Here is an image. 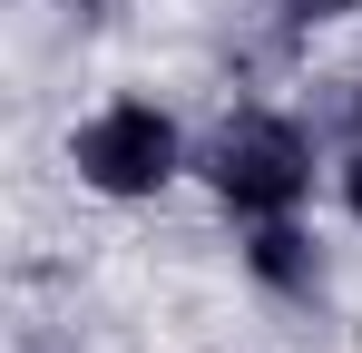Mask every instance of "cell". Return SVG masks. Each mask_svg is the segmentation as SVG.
<instances>
[{"label": "cell", "mask_w": 362, "mask_h": 353, "mask_svg": "<svg viewBox=\"0 0 362 353\" xmlns=\"http://www.w3.org/2000/svg\"><path fill=\"white\" fill-rule=\"evenodd\" d=\"M206 176H216V196H226L235 226H274V216H294L303 196H313V138L284 108H245V118L216 128Z\"/></svg>", "instance_id": "1"}, {"label": "cell", "mask_w": 362, "mask_h": 353, "mask_svg": "<svg viewBox=\"0 0 362 353\" xmlns=\"http://www.w3.org/2000/svg\"><path fill=\"white\" fill-rule=\"evenodd\" d=\"M69 167H78V186L137 206V196H157V186L186 167V138H177V118L157 108V99H108V108L69 138Z\"/></svg>", "instance_id": "2"}, {"label": "cell", "mask_w": 362, "mask_h": 353, "mask_svg": "<svg viewBox=\"0 0 362 353\" xmlns=\"http://www.w3.org/2000/svg\"><path fill=\"white\" fill-rule=\"evenodd\" d=\"M245 265H255V285H264V294H284V304H313V294H323V255H313V235H303L294 216L255 226Z\"/></svg>", "instance_id": "3"}, {"label": "cell", "mask_w": 362, "mask_h": 353, "mask_svg": "<svg viewBox=\"0 0 362 353\" xmlns=\"http://www.w3.org/2000/svg\"><path fill=\"white\" fill-rule=\"evenodd\" d=\"M343 196H353V216H362V118H353V157H343Z\"/></svg>", "instance_id": "4"}, {"label": "cell", "mask_w": 362, "mask_h": 353, "mask_svg": "<svg viewBox=\"0 0 362 353\" xmlns=\"http://www.w3.org/2000/svg\"><path fill=\"white\" fill-rule=\"evenodd\" d=\"M333 10H362V0H294V20H333Z\"/></svg>", "instance_id": "5"}]
</instances>
